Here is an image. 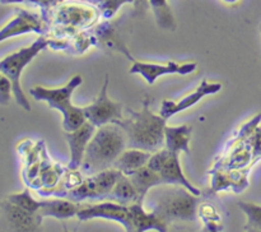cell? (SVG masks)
Here are the masks:
<instances>
[{"instance_id": "7c38bea8", "label": "cell", "mask_w": 261, "mask_h": 232, "mask_svg": "<svg viewBox=\"0 0 261 232\" xmlns=\"http://www.w3.org/2000/svg\"><path fill=\"white\" fill-rule=\"evenodd\" d=\"M45 31L43 23L37 15L25 10H18V14L8 22L0 32V41H5L9 37L18 35H24L28 32L42 33Z\"/></svg>"}, {"instance_id": "83f0119b", "label": "cell", "mask_w": 261, "mask_h": 232, "mask_svg": "<svg viewBox=\"0 0 261 232\" xmlns=\"http://www.w3.org/2000/svg\"><path fill=\"white\" fill-rule=\"evenodd\" d=\"M223 2H226V3H229V4H233V3H236L237 0H223Z\"/></svg>"}, {"instance_id": "4fadbf2b", "label": "cell", "mask_w": 261, "mask_h": 232, "mask_svg": "<svg viewBox=\"0 0 261 232\" xmlns=\"http://www.w3.org/2000/svg\"><path fill=\"white\" fill-rule=\"evenodd\" d=\"M160 175L162 177V183L166 185H181L191 191L194 195L200 196L201 191L196 186H194L184 175V171L180 165V153H170Z\"/></svg>"}, {"instance_id": "7402d4cb", "label": "cell", "mask_w": 261, "mask_h": 232, "mask_svg": "<svg viewBox=\"0 0 261 232\" xmlns=\"http://www.w3.org/2000/svg\"><path fill=\"white\" fill-rule=\"evenodd\" d=\"M149 5L153 10L158 27L167 31L176 30L175 15L171 10L167 0H149Z\"/></svg>"}, {"instance_id": "52a82bcc", "label": "cell", "mask_w": 261, "mask_h": 232, "mask_svg": "<svg viewBox=\"0 0 261 232\" xmlns=\"http://www.w3.org/2000/svg\"><path fill=\"white\" fill-rule=\"evenodd\" d=\"M79 221H89L94 218L109 219V221L119 222L122 224L126 232H132V212L130 205L107 200L98 204H84L81 207L78 214Z\"/></svg>"}, {"instance_id": "d6986e66", "label": "cell", "mask_w": 261, "mask_h": 232, "mask_svg": "<svg viewBox=\"0 0 261 232\" xmlns=\"http://www.w3.org/2000/svg\"><path fill=\"white\" fill-rule=\"evenodd\" d=\"M122 176V172L117 168L112 167L109 170L101 171L98 173H94L91 176V180L93 183L94 190H96L97 199L103 198L107 199V196L114 190L115 185L117 184L119 178Z\"/></svg>"}, {"instance_id": "277c9868", "label": "cell", "mask_w": 261, "mask_h": 232, "mask_svg": "<svg viewBox=\"0 0 261 232\" xmlns=\"http://www.w3.org/2000/svg\"><path fill=\"white\" fill-rule=\"evenodd\" d=\"M198 204L199 196L176 185L163 191L152 212L168 224L175 221H195Z\"/></svg>"}, {"instance_id": "44dd1931", "label": "cell", "mask_w": 261, "mask_h": 232, "mask_svg": "<svg viewBox=\"0 0 261 232\" xmlns=\"http://www.w3.org/2000/svg\"><path fill=\"white\" fill-rule=\"evenodd\" d=\"M124 4L134 5V12H133L134 17H144L150 7L149 0H103L99 4V9H101L102 15L106 19H110L119 12V9Z\"/></svg>"}, {"instance_id": "3957f363", "label": "cell", "mask_w": 261, "mask_h": 232, "mask_svg": "<svg viewBox=\"0 0 261 232\" xmlns=\"http://www.w3.org/2000/svg\"><path fill=\"white\" fill-rule=\"evenodd\" d=\"M83 83V78L75 74L68 83L60 88H46L36 86L30 89V93L36 101H45L50 109L59 110L63 114V130L74 132L87 122L83 107H76L71 104V94Z\"/></svg>"}, {"instance_id": "484cf974", "label": "cell", "mask_w": 261, "mask_h": 232, "mask_svg": "<svg viewBox=\"0 0 261 232\" xmlns=\"http://www.w3.org/2000/svg\"><path fill=\"white\" fill-rule=\"evenodd\" d=\"M13 94V84L7 75L2 74L0 76V104L3 106H7L12 99Z\"/></svg>"}, {"instance_id": "9c48e42d", "label": "cell", "mask_w": 261, "mask_h": 232, "mask_svg": "<svg viewBox=\"0 0 261 232\" xmlns=\"http://www.w3.org/2000/svg\"><path fill=\"white\" fill-rule=\"evenodd\" d=\"M221 89L222 83H218V82H208L206 79H203L195 91L189 93L188 96L182 97L180 101L173 102L171 101V99H165V101L162 102V106H161L160 115L162 117H165L166 120H168L170 117H172L173 115L193 107L194 105L198 104V102L200 101L201 98H204L205 96L218 93Z\"/></svg>"}, {"instance_id": "7a4b0ae2", "label": "cell", "mask_w": 261, "mask_h": 232, "mask_svg": "<svg viewBox=\"0 0 261 232\" xmlns=\"http://www.w3.org/2000/svg\"><path fill=\"white\" fill-rule=\"evenodd\" d=\"M127 148V135L117 124L98 127L84 154L82 168L86 173L94 175L114 167L117 158Z\"/></svg>"}, {"instance_id": "2e32d148", "label": "cell", "mask_w": 261, "mask_h": 232, "mask_svg": "<svg viewBox=\"0 0 261 232\" xmlns=\"http://www.w3.org/2000/svg\"><path fill=\"white\" fill-rule=\"evenodd\" d=\"M82 204L70 199H47L41 200V209L38 211V216L41 218L45 217H54L56 219H68L76 216L81 209Z\"/></svg>"}, {"instance_id": "cb8c5ba5", "label": "cell", "mask_w": 261, "mask_h": 232, "mask_svg": "<svg viewBox=\"0 0 261 232\" xmlns=\"http://www.w3.org/2000/svg\"><path fill=\"white\" fill-rule=\"evenodd\" d=\"M7 200L15 204V205L20 207V208L25 209V211L32 212V213H38V211L41 209V200H36V199L31 195L28 189H24L22 193L10 194V195L7 196Z\"/></svg>"}, {"instance_id": "ba28073f", "label": "cell", "mask_w": 261, "mask_h": 232, "mask_svg": "<svg viewBox=\"0 0 261 232\" xmlns=\"http://www.w3.org/2000/svg\"><path fill=\"white\" fill-rule=\"evenodd\" d=\"M196 63H148V61H133L130 68V73L138 74L143 76L149 84H154L160 76L170 75V74H180V75H189L196 70Z\"/></svg>"}, {"instance_id": "5b68a950", "label": "cell", "mask_w": 261, "mask_h": 232, "mask_svg": "<svg viewBox=\"0 0 261 232\" xmlns=\"http://www.w3.org/2000/svg\"><path fill=\"white\" fill-rule=\"evenodd\" d=\"M48 40L43 36H40L33 43L27 47H23L15 53L7 55L0 61V71L7 75L13 84V96L15 102L25 111H31V105L25 97L22 87H20V75L25 66L38 55L42 50H45L48 45Z\"/></svg>"}, {"instance_id": "4316f807", "label": "cell", "mask_w": 261, "mask_h": 232, "mask_svg": "<svg viewBox=\"0 0 261 232\" xmlns=\"http://www.w3.org/2000/svg\"><path fill=\"white\" fill-rule=\"evenodd\" d=\"M24 0H2L3 4H9V3H23Z\"/></svg>"}, {"instance_id": "30bf717a", "label": "cell", "mask_w": 261, "mask_h": 232, "mask_svg": "<svg viewBox=\"0 0 261 232\" xmlns=\"http://www.w3.org/2000/svg\"><path fill=\"white\" fill-rule=\"evenodd\" d=\"M2 208L5 221L12 232H41L42 218L38 213L25 211L7 199L3 200Z\"/></svg>"}, {"instance_id": "6da1fadb", "label": "cell", "mask_w": 261, "mask_h": 232, "mask_svg": "<svg viewBox=\"0 0 261 232\" xmlns=\"http://www.w3.org/2000/svg\"><path fill=\"white\" fill-rule=\"evenodd\" d=\"M153 98L145 96L143 107L139 111L127 109L129 116L122 117L115 124L120 125L127 135V148L147 150L154 153L162 149L165 144V127L167 120L150 111Z\"/></svg>"}, {"instance_id": "f546056e", "label": "cell", "mask_w": 261, "mask_h": 232, "mask_svg": "<svg viewBox=\"0 0 261 232\" xmlns=\"http://www.w3.org/2000/svg\"><path fill=\"white\" fill-rule=\"evenodd\" d=\"M205 232H216V229H213V228H206Z\"/></svg>"}, {"instance_id": "ffe728a7", "label": "cell", "mask_w": 261, "mask_h": 232, "mask_svg": "<svg viewBox=\"0 0 261 232\" xmlns=\"http://www.w3.org/2000/svg\"><path fill=\"white\" fill-rule=\"evenodd\" d=\"M107 199H111L112 201L124 204V205H132V204L137 203V201H140L137 189H135V186L133 185L130 178L125 173H122V176L119 178L114 190L107 196Z\"/></svg>"}, {"instance_id": "8fae6325", "label": "cell", "mask_w": 261, "mask_h": 232, "mask_svg": "<svg viewBox=\"0 0 261 232\" xmlns=\"http://www.w3.org/2000/svg\"><path fill=\"white\" fill-rule=\"evenodd\" d=\"M97 127L92 122L87 121L74 132H65V139L70 149V160H69V168L71 171L78 170L84 160V154L91 143Z\"/></svg>"}, {"instance_id": "603a6c76", "label": "cell", "mask_w": 261, "mask_h": 232, "mask_svg": "<svg viewBox=\"0 0 261 232\" xmlns=\"http://www.w3.org/2000/svg\"><path fill=\"white\" fill-rule=\"evenodd\" d=\"M239 207L247 216L246 231H261V205L247 201H239Z\"/></svg>"}, {"instance_id": "f1b7e54d", "label": "cell", "mask_w": 261, "mask_h": 232, "mask_svg": "<svg viewBox=\"0 0 261 232\" xmlns=\"http://www.w3.org/2000/svg\"><path fill=\"white\" fill-rule=\"evenodd\" d=\"M91 2L96 3V4H101V3H102V2H103V0H91Z\"/></svg>"}, {"instance_id": "8992f818", "label": "cell", "mask_w": 261, "mask_h": 232, "mask_svg": "<svg viewBox=\"0 0 261 232\" xmlns=\"http://www.w3.org/2000/svg\"><path fill=\"white\" fill-rule=\"evenodd\" d=\"M107 88H109V75L105 78L103 86L96 99L91 105L83 107L87 121L92 122L97 129L103 125L115 124L124 117L122 116V104L112 101L107 93Z\"/></svg>"}, {"instance_id": "e0dca14e", "label": "cell", "mask_w": 261, "mask_h": 232, "mask_svg": "<svg viewBox=\"0 0 261 232\" xmlns=\"http://www.w3.org/2000/svg\"><path fill=\"white\" fill-rule=\"evenodd\" d=\"M127 177L133 183V185L137 189L138 194H139V199L143 203L144 196L147 195L148 191L154 186L162 185V177L158 172L153 171L148 166H143V167L138 168V170L133 171V172L127 173Z\"/></svg>"}, {"instance_id": "9a60e30c", "label": "cell", "mask_w": 261, "mask_h": 232, "mask_svg": "<svg viewBox=\"0 0 261 232\" xmlns=\"http://www.w3.org/2000/svg\"><path fill=\"white\" fill-rule=\"evenodd\" d=\"M194 127L190 124L165 127L166 149L172 153H186L190 154V139Z\"/></svg>"}, {"instance_id": "4dcf8cb0", "label": "cell", "mask_w": 261, "mask_h": 232, "mask_svg": "<svg viewBox=\"0 0 261 232\" xmlns=\"http://www.w3.org/2000/svg\"><path fill=\"white\" fill-rule=\"evenodd\" d=\"M64 232H68V231H66V229H65V231H64Z\"/></svg>"}, {"instance_id": "d4e9b609", "label": "cell", "mask_w": 261, "mask_h": 232, "mask_svg": "<svg viewBox=\"0 0 261 232\" xmlns=\"http://www.w3.org/2000/svg\"><path fill=\"white\" fill-rule=\"evenodd\" d=\"M170 150L168 149H161L158 150V152H154L152 153V156H150L149 161H148L147 166L149 168H152L153 171H155V172L160 173L161 170L163 168V166H165L166 161H167L168 156H170Z\"/></svg>"}, {"instance_id": "5bb4252c", "label": "cell", "mask_w": 261, "mask_h": 232, "mask_svg": "<svg viewBox=\"0 0 261 232\" xmlns=\"http://www.w3.org/2000/svg\"><path fill=\"white\" fill-rule=\"evenodd\" d=\"M143 203L137 201V203L130 205V212H132V232H145L149 229H155L158 232H167L168 223H166L163 219L155 213L144 211L142 205Z\"/></svg>"}, {"instance_id": "ac0fdd59", "label": "cell", "mask_w": 261, "mask_h": 232, "mask_svg": "<svg viewBox=\"0 0 261 232\" xmlns=\"http://www.w3.org/2000/svg\"><path fill=\"white\" fill-rule=\"evenodd\" d=\"M150 156H152V153L147 152V150L127 148L117 158L114 167L121 171L125 175H127V173L133 172V171L138 170V168L143 167V166H147Z\"/></svg>"}]
</instances>
